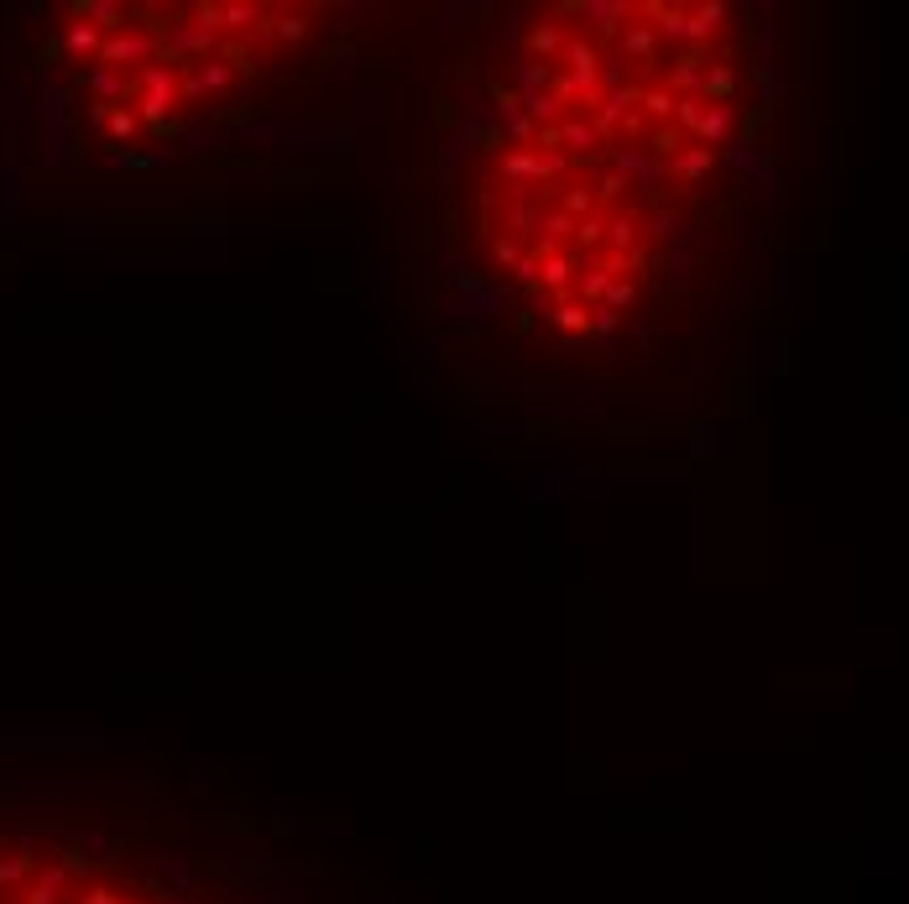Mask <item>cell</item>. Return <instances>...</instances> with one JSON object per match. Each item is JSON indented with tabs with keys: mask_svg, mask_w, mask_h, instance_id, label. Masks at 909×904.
Here are the masks:
<instances>
[{
	"mask_svg": "<svg viewBox=\"0 0 909 904\" xmlns=\"http://www.w3.org/2000/svg\"><path fill=\"white\" fill-rule=\"evenodd\" d=\"M68 48H74V53H89V48H95V27H84V21H79V27L68 32Z\"/></svg>",
	"mask_w": 909,
	"mask_h": 904,
	"instance_id": "obj_1",
	"label": "cell"
},
{
	"mask_svg": "<svg viewBox=\"0 0 909 904\" xmlns=\"http://www.w3.org/2000/svg\"><path fill=\"white\" fill-rule=\"evenodd\" d=\"M559 324H575V330H580V324H586V314H580V309H559Z\"/></svg>",
	"mask_w": 909,
	"mask_h": 904,
	"instance_id": "obj_2",
	"label": "cell"
}]
</instances>
